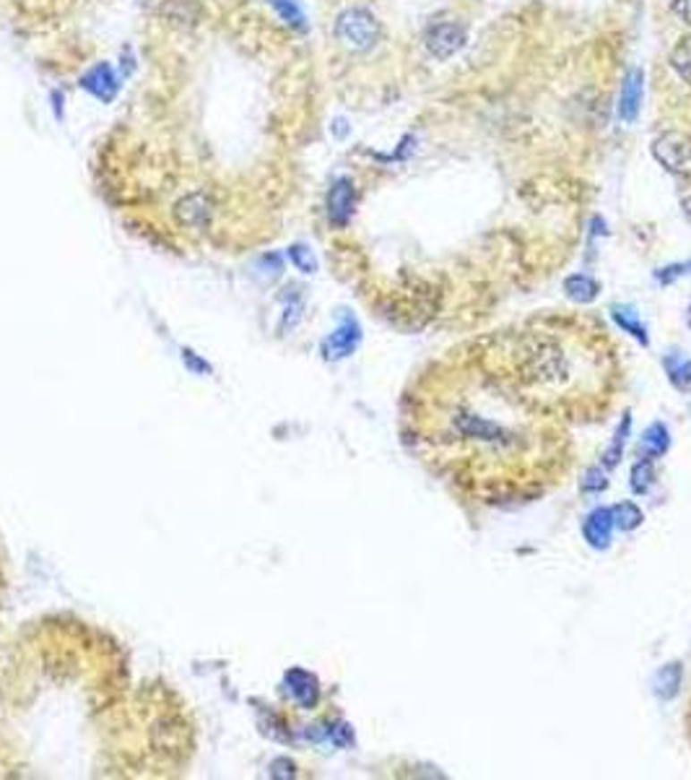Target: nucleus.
I'll list each match as a JSON object with an SVG mask.
<instances>
[{
  "label": "nucleus",
  "mask_w": 691,
  "mask_h": 780,
  "mask_svg": "<svg viewBox=\"0 0 691 780\" xmlns=\"http://www.w3.org/2000/svg\"><path fill=\"white\" fill-rule=\"evenodd\" d=\"M175 216L183 227H190V229H206L211 224L213 216V201L211 195L206 193H190L185 195L177 209H175Z\"/></svg>",
  "instance_id": "7"
},
{
  "label": "nucleus",
  "mask_w": 691,
  "mask_h": 780,
  "mask_svg": "<svg viewBox=\"0 0 691 780\" xmlns=\"http://www.w3.org/2000/svg\"><path fill=\"white\" fill-rule=\"evenodd\" d=\"M564 292L577 304H590L601 295V284L593 276H587V273H575V276H569L564 281Z\"/></svg>",
  "instance_id": "13"
},
{
  "label": "nucleus",
  "mask_w": 691,
  "mask_h": 780,
  "mask_svg": "<svg viewBox=\"0 0 691 780\" xmlns=\"http://www.w3.org/2000/svg\"><path fill=\"white\" fill-rule=\"evenodd\" d=\"M286 690L292 692V698L302 705V707H315L320 698L318 679L312 673L302 672V669H292L286 673Z\"/></svg>",
  "instance_id": "12"
},
{
  "label": "nucleus",
  "mask_w": 691,
  "mask_h": 780,
  "mask_svg": "<svg viewBox=\"0 0 691 780\" xmlns=\"http://www.w3.org/2000/svg\"><path fill=\"white\" fill-rule=\"evenodd\" d=\"M653 463H650V458H642V460H637L635 463V468H632V479H629V484H632V492L635 494H644L647 489H650V484H653Z\"/></svg>",
  "instance_id": "22"
},
{
  "label": "nucleus",
  "mask_w": 691,
  "mask_h": 780,
  "mask_svg": "<svg viewBox=\"0 0 691 780\" xmlns=\"http://www.w3.org/2000/svg\"><path fill=\"white\" fill-rule=\"evenodd\" d=\"M289 255H292L294 263L304 270V273H312V270L318 269V261H315V255H312V253H310L304 244H294L292 250H289Z\"/></svg>",
  "instance_id": "24"
},
{
  "label": "nucleus",
  "mask_w": 691,
  "mask_h": 780,
  "mask_svg": "<svg viewBox=\"0 0 691 780\" xmlns=\"http://www.w3.org/2000/svg\"><path fill=\"white\" fill-rule=\"evenodd\" d=\"M473 359L520 401L554 419H598L618 382L611 344L564 321L497 333Z\"/></svg>",
  "instance_id": "2"
},
{
  "label": "nucleus",
  "mask_w": 691,
  "mask_h": 780,
  "mask_svg": "<svg viewBox=\"0 0 691 780\" xmlns=\"http://www.w3.org/2000/svg\"><path fill=\"white\" fill-rule=\"evenodd\" d=\"M670 11H673L684 24H691V0H673Z\"/></svg>",
  "instance_id": "26"
},
{
  "label": "nucleus",
  "mask_w": 691,
  "mask_h": 780,
  "mask_svg": "<svg viewBox=\"0 0 691 780\" xmlns=\"http://www.w3.org/2000/svg\"><path fill=\"white\" fill-rule=\"evenodd\" d=\"M668 448H670V434L665 430V424L661 422L650 424L642 434V450L650 458H661L668 453Z\"/></svg>",
  "instance_id": "17"
},
{
  "label": "nucleus",
  "mask_w": 691,
  "mask_h": 780,
  "mask_svg": "<svg viewBox=\"0 0 691 780\" xmlns=\"http://www.w3.org/2000/svg\"><path fill=\"white\" fill-rule=\"evenodd\" d=\"M359 339H362L359 325L354 323V321H346L338 330L330 333V339L322 344V351H325L328 359H344V356H348L351 351L356 349Z\"/></svg>",
  "instance_id": "11"
},
{
  "label": "nucleus",
  "mask_w": 691,
  "mask_h": 780,
  "mask_svg": "<svg viewBox=\"0 0 691 780\" xmlns=\"http://www.w3.org/2000/svg\"><path fill=\"white\" fill-rule=\"evenodd\" d=\"M653 157L668 172L691 177V135L681 131H665L653 141Z\"/></svg>",
  "instance_id": "4"
},
{
  "label": "nucleus",
  "mask_w": 691,
  "mask_h": 780,
  "mask_svg": "<svg viewBox=\"0 0 691 780\" xmlns=\"http://www.w3.org/2000/svg\"><path fill=\"white\" fill-rule=\"evenodd\" d=\"M81 86L89 94H94L97 99H102V102H112L115 94H117V79H115V73H112V68L107 63H99L91 71H86L81 76Z\"/></svg>",
  "instance_id": "10"
},
{
  "label": "nucleus",
  "mask_w": 691,
  "mask_h": 780,
  "mask_svg": "<svg viewBox=\"0 0 691 780\" xmlns=\"http://www.w3.org/2000/svg\"><path fill=\"white\" fill-rule=\"evenodd\" d=\"M642 520H644V515H642V510L635 502H621V505L613 508V523L621 531H635V528L642 526Z\"/></svg>",
  "instance_id": "19"
},
{
  "label": "nucleus",
  "mask_w": 691,
  "mask_h": 780,
  "mask_svg": "<svg viewBox=\"0 0 691 780\" xmlns=\"http://www.w3.org/2000/svg\"><path fill=\"white\" fill-rule=\"evenodd\" d=\"M632 432V414H624V419L618 422V427L613 432V442L609 445V450L603 453V468H616L624 458V445H627V437Z\"/></svg>",
  "instance_id": "16"
},
{
  "label": "nucleus",
  "mask_w": 691,
  "mask_h": 780,
  "mask_svg": "<svg viewBox=\"0 0 691 780\" xmlns=\"http://www.w3.org/2000/svg\"><path fill=\"white\" fill-rule=\"evenodd\" d=\"M681 666L678 664H668L661 672L655 673L653 679V692L661 699H673L678 695V687H681Z\"/></svg>",
  "instance_id": "15"
},
{
  "label": "nucleus",
  "mask_w": 691,
  "mask_h": 780,
  "mask_svg": "<svg viewBox=\"0 0 691 780\" xmlns=\"http://www.w3.org/2000/svg\"><path fill=\"white\" fill-rule=\"evenodd\" d=\"M689 325H691V310H689Z\"/></svg>",
  "instance_id": "28"
},
{
  "label": "nucleus",
  "mask_w": 691,
  "mask_h": 780,
  "mask_svg": "<svg viewBox=\"0 0 691 780\" xmlns=\"http://www.w3.org/2000/svg\"><path fill=\"white\" fill-rule=\"evenodd\" d=\"M336 39L351 53H370L380 42V21L367 8H346L336 19Z\"/></svg>",
  "instance_id": "3"
},
{
  "label": "nucleus",
  "mask_w": 691,
  "mask_h": 780,
  "mask_svg": "<svg viewBox=\"0 0 691 780\" xmlns=\"http://www.w3.org/2000/svg\"><path fill=\"white\" fill-rule=\"evenodd\" d=\"M642 99H644V73L642 68H632L624 83H621V94H618V117L621 123L632 125L642 112Z\"/></svg>",
  "instance_id": "6"
},
{
  "label": "nucleus",
  "mask_w": 691,
  "mask_h": 780,
  "mask_svg": "<svg viewBox=\"0 0 691 780\" xmlns=\"http://www.w3.org/2000/svg\"><path fill=\"white\" fill-rule=\"evenodd\" d=\"M681 273H691V263H676V266H668V269L658 270V279H661L663 284H668V281H673V279L681 276Z\"/></svg>",
  "instance_id": "25"
},
{
  "label": "nucleus",
  "mask_w": 691,
  "mask_h": 780,
  "mask_svg": "<svg viewBox=\"0 0 691 780\" xmlns=\"http://www.w3.org/2000/svg\"><path fill=\"white\" fill-rule=\"evenodd\" d=\"M609 486V476H606V468H587L585 479H583V492L587 494H601L603 489Z\"/></svg>",
  "instance_id": "23"
},
{
  "label": "nucleus",
  "mask_w": 691,
  "mask_h": 780,
  "mask_svg": "<svg viewBox=\"0 0 691 780\" xmlns=\"http://www.w3.org/2000/svg\"><path fill=\"white\" fill-rule=\"evenodd\" d=\"M670 68L681 76V81H687L691 86V34H684L673 53H670Z\"/></svg>",
  "instance_id": "18"
},
{
  "label": "nucleus",
  "mask_w": 691,
  "mask_h": 780,
  "mask_svg": "<svg viewBox=\"0 0 691 780\" xmlns=\"http://www.w3.org/2000/svg\"><path fill=\"white\" fill-rule=\"evenodd\" d=\"M354 206H356V190L354 183L348 177H341L333 183V188L328 193V219L336 227H346L348 219L354 216Z\"/></svg>",
  "instance_id": "8"
},
{
  "label": "nucleus",
  "mask_w": 691,
  "mask_h": 780,
  "mask_svg": "<svg viewBox=\"0 0 691 780\" xmlns=\"http://www.w3.org/2000/svg\"><path fill=\"white\" fill-rule=\"evenodd\" d=\"M665 367H668V380L678 388V390H687L691 388V362L689 359H678V356H670L665 359Z\"/></svg>",
  "instance_id": "20"
},
{
  "label": "nucleus",
  "mask_w": 691,
  "mask_h": 780,
  "mask_svg": "<svg viewBox=\"0 0 691 780\" xmlns=\"http://www.w3.org/2000/svg\"><path fill=\"white\" fill-rule=\"evenodd\" d=\"M613 508H595L585 518L583 526V536L593 546V549H609L611 546L613 534Z\"/></svg>",
  "instance_id": "9"
},
{
  "label": "nucleus",
  "mask_w": 691,
  "mask_h": 780,
  "mask_svg": "<svg viewBox=\"0 0 691 780\" xmlns=\"http://www.w3.org/2000/svg\"><path fill=\"white\" fill-rule=\"evenodd\" d=\"M346 123L344 120H336V135H346Z\"/></svg>",
  "instance_id": "27"
},
{
  "label": "nucleus",
  "mask_w": 691,
  "mask_h": 780,
  "mask_svg": "<svg viewBox=\"0 0 691 780\" xmlns=\"http://www.w3.org/2000/svg\"><path fill=\"white\" fill-rule=\"evenodd\" d=\"M276 11H278V16L286 21V24H292L294 29H307V21H304V13H302V8H299V3L296 0H268Z\"/></svg>",
  "instance_id": "21"
},
{
  "label": "nucleus",
  "mask_w": 691,
  "mask_h": 780,
  "mask_svg": "<svg viewBox=\"0 0 691 780\" xmlns=\"http://www.w3.org/2000/svg\"><path fill=\"white\" fill-rule=\"evenodd\" d=\"M416 434L439 471L491 500L533 494L569 468L557 419L520 401L471 356L419 382Z\"/></svg>",
  "instance_id": "1"
},
{
  "label": "nucleus",
  "mask_w": 691,
  "mask_h": 780,
  "mask_svg": "<svg viewBox=\"0 0 691 780\" xmlns=\"http://www.w3.org/2000/svg\"><path fill=\"white\" fill-rule=\"evenodd\" d=\"M611 318H613V323L618 325L624 333L635 336L642 347H647V344H650V339H647V330H644V323L639 321V315H637V310H635V307H629V304H613Z\"/></svg>",
  "instance_id": "14"
},
{
  "label": "nucleus",
  "mask_w": 691,
  "mask_h": 780,
  "mask_svg": "<svg viewBox=\"0 0 691 780\" xmlns=\"http://www.w3.org/2000/svg\"><path fill=\"white\" fill-rule=\"evenodd\" d=\"M424 45L431 57L437 60H450L465 47V29L457 21H434L426 27Z\"/></svg>",
  "instance_id": "5"
}]
</instances>
